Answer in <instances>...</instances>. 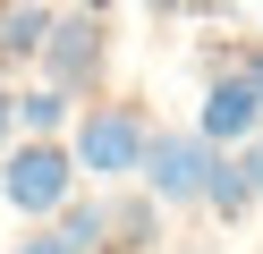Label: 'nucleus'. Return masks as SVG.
<instances>
[{"mask_svg": "<svg viewBox=\"0 0 263 254\" xmlns=\"http://www.w3.org/2000/svg\"><path fill=\"white\" fill-rule=\"evenodd\" d=\"M0 195L17 203V212H60V203L77 195V152H60L51 135L17 144V152H9V169H0Z\"/></svg>", "mask_w": 263, "mask_h": 254, "instance_id": "f257e3e1", "label": "nucleus"}, {"mask_svg": "<svg viewBox=\"0 0 263 254\" xmlns=\"http://www.w3.org/2000/svg\"><path fill=\"white\" fill-rule=\"evenodd\" d=\"M212 169H221L212 135H144V186L161 203H204Z\"/></svg>", "mask_w": 263, "mask_h": 254, "instance_id": "f03ea898", "label": "nucleus"}, {"mask_svg": "<svg viewBox=\"0 0 263 254\" xmlns=\"http://www.w3.org/2000/svg\"><path fill=\"white\" fill-rule=\"evenodd\" d=\"M77 169H93V178H127V169H144V119L119 110V102L85 110V127H77Z\"/></svg>", "mask_w": 263, "mask_h": 254, "instance_id": "7ed1b4c3", "label": "nucleus"}, {"mask_svg": "<svg viewBox=\"0 0 263 254\" xmlns=\"http://www.w3.org/2000/svg\"><path fill=\"white\" fill-rule=\"evenodd\" d=\"M43 68H51L60 93H77V85L102 68V26L93 17H68V26H51V43H43Z\"/></svg>", "mask_w": 263, "mask_h": 254, "instance_id": "20e7f679", "label": "nucleus"}, {"mask_svg": "<svg viewBox=\"0 0 263 254\" xmlns=\"http://www.w3.org/2000/svg\"><path fill=\"white\" fill-rule=\"evenodd\" d=\"M263 127V93H255V76H221L204 93V135L212 144H246V135Z\"/></svg>", "mask_w": 263, "mask_h": 254, "instance_id": "39448f33", "label": "nucleus"}, {"mask_svg": "<svg viewBox=\"0 0 263 254\" xmlns=\"http://www.w3.org/2000/svg\"><path fill=\"white\" fill-rule=\"evenodd\" d=\"M43 43H51V9H9V26H0V60H34Z\"/></svg>", "mask_w": 263, "mask_h": 254, "instance_id": "423d86ee", "label": "nucleus"}, {"mask_svg": "<svg viewBox=\"0 0 263 254\" xmlns=\"http://www.w3.org/2000/svg\"><path fill=\"white\" fill-rule=\"evenodd\" d=\"M60 119H68V93H60V85H34V93H17V127H34V135H51Z\"/></svg>", "mask_w": 263, "mask_h": 254, "instance_id": "0eeeda50", "label": "nucleus"}, {"mask_svg": "<svg viewBox=\"0 0 263 254\" xmlns=\"http://www.w3.org/2000/svg\"><path fill=\"white\" fill-rule=\"evenodd\" d=\"M204 203H212V212H246V203H255L246 169H238V161H221V169H212V186H204Z\"/></svg>", "mask_w": 263, "mask_h": 254, "instance_id": "6e6552de", "label": "nucleus"}, {"mask_svg": "<svg viewBox=\"0 0 263 254\" xmlns=\"http://www.w3.org/2000/svg\"><path fill=\"white\" fill-rule=\"evenodd\" d=\"M9 254H93V246H77L68 229H34V237H17Z\"/></svg>", "mask_w": 263, "mask_h": 254, "instance_id": "1a4fd4ad", "label": "nucleus"}, {"mask_svg": "<svg viewBox=\"0 0 263 254\" xmlns=\"http://www.w3.org/2000/svg\"><path fill=\"white\" fill-rule=\"evenodd\" d=\"M238 169H246V186H255V195H263V127L246 135V152H238Z\"/></svg>", "mask_w": 263, "mask_h": 254, "instance_id": "9d476101", "label": "nucleus"}, {"mask_svg": "<svg viewBox=\"0 0 263 254\" xmlns=\"http://www.w3.org/2000/svg\"><path fill=\"white\" fill-rule=\"evenodd\" d=\"M9 119H17V102H9V93H0V135H9Z\"/></svg>", "mask_w": 263, "mask_h": 254, "instance_id": "9b49d317", "label": "nucleus"}, {"mask_svg": "<svg viewBox=\"0 0 263 254\" xmlns=\"http://www.w3.org/2000/svg\"><path fill=\"white\" fill-rule=\"evenodd\" d=\"M246 76H255V93H263V51H255V68H246Z\"/></svg>", "mask_w": 263, "mask_h": 254, "instance_id": "f8f14e48", "label": "nucleus"}]
</instances>
